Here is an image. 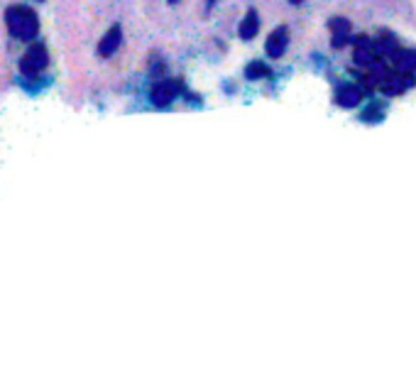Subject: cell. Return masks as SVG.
<instances>
[{
	"instance_id": "obj_1",
	"label": "cell",
	"mask_w": 416,
	"mask_h": 377,
	"mask_svg": "<svg viewBox=\"0 0 416 377\" xmlns=\"http://www.w3.org/2000/svg\"><path fill=\"white\" fill-rule=\"evenodd\" d=\"M6 22H8L10 35L17 37V40H22V42L35 40L37 32H40V17H37L35 10H30V8H25V6L8 8Z\"/></svg>"
},
{
	"instance_id": "obj_2",
	"label": "cell",
	"mask_w": 416,
	"mask_h": 377,
	"mask_svg": "<svg viewBox=\"0 0 416 377\" xmlns=\"http://www.w3.org/2000/svg\"><path fill=\"white\" fill-rule=\"evenodd\" d=\"M47 64H49V54H47L45 45H32L30 49L22 54L20 71L27 79H35V76H40L42 71L47 69Z\"/></svg>"
},
{
	"instance_id": "obj_3",
	"label": "cell",
	"mask_w": 416,
	"mask_h": 377,
	"mask_svg": "<svg viewBox=\"0 0 416 377\" xmlns=\"http://www.w3.org/2000/svg\"><path fill=\"white\" fill-rule=\"evenodd\" d=\"M355 52H353V59H355L357 66H365V69H370V66L377 64V59H380V52H377V45L372 40H367L365 35L355 37Z\"/></svg>"
},
{
	"instance_id": "obj_4",
	"label": "cell",
	"mask_w": 416,
	"mask_h": 377,
	"mask_svg": "<svg viewBox=\"0 0 416 377\" xmlns=\"http://www.w3.org/2000/svg\"><path fill=\"white\" fill-rule=\"evenodd\" d=\"M179 93H181V81H160V84H155V89H152L150 98L157 108H167Z\"/></svg>"
},
{
	"instance_id": "obj_5",
	"label": "cell",
	"mask_w": 416,
	"mask_h": 377,
	"mask_svg": "<svg viewBox=\"0 0 416 377\" xmlns=\"http://www.w3.org/2000/svg\"><path fill=\"white\" fill-rule=\"evenodd\" d=\"M286 45H289V30L282 25V27H277V30L270 35V40H267V54H270L272 59H279V56L286 52Z\"/></svg>"
},
{
	"instance_id": "obj_6",
	"label": "cell",
	"mask_w": 416,
	"mask_h": 377,
	"mask_svg": "<svg viewBox=\"0 0 416 377\" xmlns=\"http://www.w3.org/2000/svg\"><path fill=\"white\" fill-rule=\"evenodd\" d=\"M336 103L341 108L360 106V103H362V89H360V86H355V84L341 86V89H338V93H336Z\"/></svg>"
},
{
	"instance_id": "obj_7",
	"label": "cell",
	"mask_w": 416,
	"mask_h": 377,
	"mask_svg": "<svg viewBox=\"0 0 416 377\" xmlns=\"http://www.w3.org/2000/svg\"><path fill=\"white\" fill-rule=\"evenodd\" d=\"M121 42H123V30H121V25H113L111 30L106 32V37L100 40L98 54H100V56H113V54L118 52V47H121Z\"/></svg>"
},
{
	"instance_id": "obj_8",
	"label": "cell",
	"mask_w": 416,
	"mask_h": 377,
	"mask_svg": "<svg viewBox=\"0 0 416 377\" xmlns=\"http://www.w3.org/2000/svg\"><path fill=\"white\" fill-rule=\"evenodd\" d=\"M328 27H331L333 47H336V49H341V47H346L348 42H350V22H348L346 17H333Z\"/></svg>"
},
{
	"instance_id": "obj_9",
	"label": "cell",
	"mask_w": 416,
	"mask_h": 377,
	"mask_svg": "<svg viewBox=\"0 0 416 377\" xmlns=\"http://www.w3.org/2000/svg\"><path fill=\"white\" fill-rule=\"evenodd\" d=\"M392 64H394L396 71H404V74H416V52L394 49V52H392Z\"/></svg>"
},
{
	"instance_id": "obj_10",
	"label": "cell",
	"mask_w": 416,
	"mask_h": 377,
	"mask_svg": "<svg viewBox=\"0 0 416 377\" xmlns=\"http://www.w3.org/2000/svg\"><path fill=\"white\" fill-rule=\"evenodd\" d=\"M257 32H260V15H257V10H247L245 20L240 22V37L242 40H252Z\"/></svg>"
},
{
	"instance_id": "obj_11",
	"label": "cell",
	"mask_w": 416,
	"mask_h": 377,
	"mask_svg": "<svg viewBox=\"0 0 416 377\" xmlns=\"http://www.w3.org/2000/svg\"><path fill=\"white\" fill-rule=\"evenodd\" d=\"M245 76H247L250 81H255V79H267V76H272V71H270V66L262 64V61H252V64H247Z\"/></svg>"
},
{
	"instance_id": "obj_12",
	"label": "cell",
	"mask_w": 416,
	"mask_h": 377,
	"mask_svg": "<svg viewBox=\"0 0 416 377\" xmlns=\"http://www.w3.org/2000/svg\"><path fill=\"white\" fill-rule=\"evenodd\" d=\"M213 3H216V0H208V8H211V6H213Z\"/></svg>"
},
{
	"instance_id": "obj_13",
	"label": "cell",
	"mask_w": 416,
	"mask_h": 377,
	"mask_svg": "<svg viewBox=\"0 0 416 377\" xmlns=\"http://www.w3.org/2000/svg\"><path fill=\"white\" fill-rule=\"evenodd\" d=\"M291 3H294V6H299V3H301V0H291Z\"/></svg>"
},
{
	"instance_id": "obj_14",
	"label": "cell",
	"mask_w": 416,
	"mask_h": 377,
	"mask_svg": "<svg viewBox=\"0 0 416 377\" xmlns=\"http://www.w3.org/2000/svg\"><path fill=\"white\" fill-rule=\"evenodd\" d=\"M169 3H176V0H169Z\"/></svg>"
}]
</instances>
